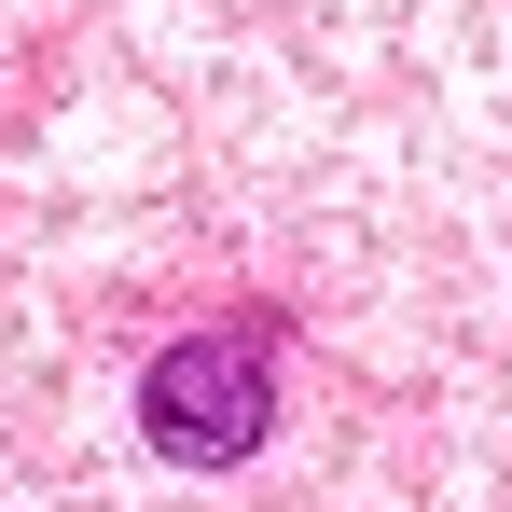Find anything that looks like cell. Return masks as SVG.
<instances>
[{
  "label": "cell",
  "mask_w": 512,
  "mask_h": 512,
  "mask_svg": "<svg viewBox=\"0 0 512 512\" xmlns=\"http://www.w3.org/2000/svg\"><path fill=\"white\" fill-rule=\"evenodd\" d=\"M139 429H153V457H180V471L263 457V429H277V319H208V333H180L167 360L139 374Z\"/></svg>",
  "instance_id": "cell-1"
}]
</instances>
